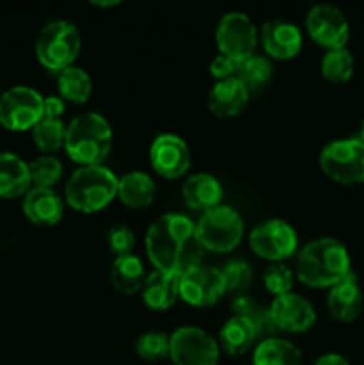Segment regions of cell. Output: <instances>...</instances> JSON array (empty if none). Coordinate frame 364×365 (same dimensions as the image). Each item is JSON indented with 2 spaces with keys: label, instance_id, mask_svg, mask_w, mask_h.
<instances>
[{
  "label": "cell",
  "instance_id": "6da1fadb",
  "mask_svg": "<svg viewBox=\"0 0 364 365\" xmlns=\"http://www.w3.org/2000/svg\"><path fill=\"white\" fill-rule=\"evenodd\" d=\"M146 257L159 271L181 277L203 260L196 223L184 214L170 212L157 217L145 235Z\"/></svg>",
  "mask_w": 364,
  "mask_h": 365
},
{
  "label": "cell",
  "instance_id": "7a4b0ae2",
  "mask_svg": "<svg viewBox=\"0 0 364 365\" xmlns=\"http://www.w3.org/2000/svg\"><path fill=\"white\" fill-rule=\"evenodd\" d=\"M352 271L350 253L334 237L307 242L296 257V277L310 289H330Z\"/></svg>",
  "mask_w": 364,
  "mask_h": 365
},
{
  "label": "cell",
  "instance_id": "3957f363",
  "mask_svg": "<svg viewBox=\"0 0 364 365\" xmlns=\"http://www.w3.org/2000/svg\"><path fill=\"white\" fill-rule=\"evenodd\" d=\"M113 148V128L98 113H84L66 125L64 152L81 166H100Z\"/></svg>",
  "mask_w": 364,
  "mask_h": 365
},
{
  "label": "cell",
  "instance_id": "277c9868",
  "mask_svg": "<svg viewBox=\"0 0 364 365\" xmlns=\"http://www.w3.org/2000/svg\"><path fill=\"white\" fill-rule=\"evenodd\" d=\"M118 196V177L113 170L100 166H81L71 173L64 200L74 210L95 214L106 209Z\"/></svg>",
  "mask_w": 364,
  "mask_h": 365
},
{
  "label": "cell",
  "instance_id": "5b68a950",
  "mask_svg": "<svg viewBox=\"0 0 364 365\" xmlns=\"http://www.w3.org/2000/svg\"><path fill=\"white\" fill-rule=\"evenodd\" d=\"M81 48V32L68 20L49 21L36 39V57L39 64L57 75L74 66Z\"/></svg>",
  "mask_w": 364,
  "mask_h": 365
},
{
  "label": "cell",
  "instance_id": "8992f818",
  "mask_svg": "<svg viewBox=\"0 0 364 365\" xmlns=\"http://www.w3.org/2000/svg\"><path fill=\"white\" fill-rule=\"evenodd\" d=\"M196 235L203 252L231 253L241 245L245 223L234 207L218 205L198 217Z\"/></svg>",
  "mask_w": 364,
  "mask_h": 365
},
{
  "label": "cell",
  "instance_id": "52a82bcc",
  "mask_svg": "<svg viewBox=\"0 0 364 365\" xmlns=\"http://www.w3.org/2000/svg\"><path fill=\"white\" fill-rule=\"evenodd\" d=\"M320 168L339 184H360L364 182V145L357 138L330 141L320 152Z\"/></svg>",
  "mask_w": 364,
  "mask_h": 365
},
{
  "label": "cell",
  "instance_id": "ba28073f",
  "mask_svg": "<svg viewBox=\"0 0 364 365\" xmlns=\"http://www.w3.org/2000/svg\"><path fill=\"white\" fill-rule=\"evenodd\" d=\"M45 96L29 86H13L0 95V125L11 132L32 130L43 120Z\"/></svg>",
  "mask_w": 364,
  "mask_h": 365
},
{
  "label": "cell",
  "instance_id": "9c48e42d",
  "mask_svg": "<svg viewBox=\"0 0 364 365\" xmlns=\"http://www.w3.org/2000/svg\"><path fill=\"white\" fill-rule=\"evenodd\" d=\"M250 250L271 264L291 259L298 250L296 230L284 220H266L250 232Z\"/></svg>",
  "mask_w": 364,
  "mask_h": 365
},
{
  "label": "cell",
  "instance_id": "30bf717a",
  "mask_svg": "<svg viewBox=\"0 0 364 365\" xmlns=\"http://www.w3.org/2000/svg\"><path fill=\"white\" fill-rule=\"evenodd\" d=\"M214 36H216V45L221 56L236 61L238 64L253 56L259 43L257 27L250 20L248 14L241 11H231L223 14L218 21Z\"/></svg>",
  "mask_w": 364,
  "mask_h": 365
},
{
  "label": "cell",
  "instance_id": "8fae6325",
  "mask_svg": "<svg viewBox=\"0 0 364 365\" xmlns=\"http://www.w3.org/2000/svg\"><path fill=\"white\" fill-rule=\"evenodd\" d=\"M220 344L198 327H181L170 335V359L175 365H218Z\"/></svg>",
  "mask_w": 364,
  "mask_h": 365
},
{
  "label": "cell",
  "instance_id": "7c38bea8",
  "mask_svg": "<svg viewBox=\"0 0 364 365\" xmlns=\"http://www.w3.org/2000/svg\"><path fill=\"white\" fill-rule=\"evenodd\" d=\"M178 292L188 305L206 309L216 305L227 289L220 267L207 266L202 262L181 274Z\"/></svg>",
  "mask_w": 364,
  "mask_h": 365
},
{
  "label": "cell",
  "instance_id": "4fadbf2b",
  "mask_svg": "<svg viewBox=\"0 0 364 365\" xmlns=\"http://www.w3.org/2000/svg\"><path fill=\"white\" fill-rule=\"evenodd\" d=\"M307 34L316 45L327 50L346 48L350 39V24L343 11L330 4H316L305 16Z\"/></svg>",
  "mask_w": 364,
  "mask_h": 365
},
{
  "label": "cell",
  "instance_id": "5bb4252c",
  "mask_svg": "<svg viewBox=\"0 0 364 365\" xmlns=\"http://www.w3.org/2000/svg\"><path fill=\"white\" fill-rule=\"evenodd\" d=\"M150 164L153 171L168 180L182 178L191 166V152L181 135L159 134L150 145Z\"/></svg>",
  "mask_w": 364,
  "mask_h": 365
},
{
  "label": "cell",
  "instance_id": "9a60e30c",
  "mask_svg": "<svg viewBox=\"0 0 364 365\" xmlns=\"http://www.w3.org/2000/svg\"><path fill=\"white\" fill-rule=\"evenodd\" d=\"M271 319L278 331L305 334L316 324V310L303 296L288 292L273 298L270 305Z\"/></svg>",
  "mask_w": 364,
  "mask_h": 365
},
{
  "label": "cell",
  "instance_id": "2e32d148",
  "mask_svg": "<svg viewBox=\"0 0 364 365\" xmlns=\"http://www.w3.org/2000/svg\"><path fill=\"white\" fill-rule=\"evenodd\" d=\"M261 45L263 50L277 61H289L302 50V32L295 24L288 20H270L261 29Z\"/></svg>",
  "mask_w": 364,
  "mask_h": 365
},
{
  "label": "cell",
  "instance_id": "e0dca14e",
  "mask_svg": "<svg viewBox=\"0 0 364 365\" xmlns=\"http://www.w3.org/2000/svg\"><path fill=\"white\" fill-rule=\"evenodd\" d=\"M328 312L341 323H352L360 316L364 307V296L357 282V274L350 271L339 284L328 289Z\"/></svg>",
  "mask_w": 364,
  "mask_h": 365
},
{
  "label": "cell",
  "instance_id": "ac0fdd59",
  "mask_svg": "<svg viewBox=\"0 0 364 365\" xmlns=\"http://www.w3.org/2000/svg\"><path fill=\"white\" fill-rule=\"evenodd\" d=\"M25 217L38 227H54L64 216V200L54 189L31 187L21 203Z\"/></svg>",
  "mask_w": 364,
  "mask_h": 365
},
{
  "label": "cell",
  "instance_id": "d6986e66",
  "mask_svg": "<svg viewBox=\"0 0 364 365\" xmlns=\"http://www.w3.org/2000/svg\"><path fill=\"white\" fill-rule=\"evenodd\" d=\"M250 98V93L241 81L227 78L220 81L211 88L207 103L209 110L216 118H236L243 113Z\"/></svg>",
  "mask_w": 364,
  "mask_h": 365
},
{
  "label": "cell",
  "instance_id": "ffe728a7",
  "mask_svg": "<svg viewBox=\"0 0 364 365\" xmlns=\"http://www.w3.org/2000/svg\"><path fill=\"white\" fill-rule=\"evenodd\" d=\"M182 198L189 209L200 210L203 214L214 207L221 205L223 187H221L220 180L213 175L195 173L186 178L184 185H182Z\"/></svg>",
  "mask_w": 364,
  "mask_h": 365
},
{
  "label": "cell",
  "instance_id": "44dd1931",
  "mask_svg": "<svg viewBox=\"0 0 364 365\" xmlns=\"http://www.w3.org/2000/svg\"><path fill=\"white\" fill-rule=\"evenodd\" d=\"M32 187L29 163L11 152L0 153V198L25 196Z\"/></svg>",
  "mask_w": 364,
  "mask_h": 365
},
{
  "label": "cell",
  "instance_id": "7402d4cb",
  "mask_svg": "<svg viewBox=\"0 0 364 365\" xmlns=\"http://www.w3.org/2000/svg\"><path fill=\"white\" fill-rule=\"evenodd\" d=\"M181 277L166 271H152L146 277L145 285L141 289V298L145 305L152 310H168L175 305L181 292H178Z\"/></svg>",
  "mask_w": 364,
  "mask_h": 365
},
{
  "label": "cell",
  "instance_id": "603a6c76",
  "mask_svg": "<svg viewBox=\"0 0 364 365\" xmlns=\"http://www.w3.org/2000/svg\"><path fill=\"white\" fill-rule=\"evenodd\" d=\"M156 182L145 171H131L118 178V198L131 209H146L156 200Z\"/></svg>",
  "mask_w": 364,
  "mask_h": 365
},
{
  "label": "cell",
  "instance_id": "cb8c5ba5",
  "mask_svg": "<svg viewBox=\"0 0 364 365\" xmlns=\"http://www.w3.org/2000/svg\"><path fill=\"white\" fill-rule=\"evenodd\" d=\"M253 342H257L256 330L245 317L232 316L225 321L218 335V344L221 351L231 356H239L248 353L253 348Z\"/></svg>",
  "mask_w": 364,
  "mask_h": 365
},
{
  "label": "cell",
  "instance_id": "d4e9b609",
  "mask_svg": "<svg viewBox=\"0 0 364 365\" xmlns=\"http://www.w3.org/2000/svg\"><path fill=\"white\" fill-rule=\"evenodd\" d=\"M252 365H302V353L288 339L268 337L253 348Z\"/></svg>",
  "mask_w": 364,
  "mask_h": 365
},
{
  "label": "cell",
  "instance_id": "484cf974",
  "mask_svg": "<svg viewBox=\"0 0 364 365\" xmlns=\"http://www.w3.org/2000/svg\"><path fill=\"white\" fill-rule=\"evenodd\" d=\"M146 277L148 274L145 273V266H143V262L134 253L116 257L113 262V267H111V282H113L114 289L125 296L141 292Z\"/></svg>",
  "mask_w": 364,
  "mask_h": 365
},
{
  "label": "cell",
  "instance_id": "4316f807",
  "mask_svg": "<svg viewBox=\"0 0 364 365\" xmlns=\"http://www.w3.org/2000/svg\"><path fill=\"white\" fill-rule=\"evenodd\" d=\"M232 312H234V316L245 317V319L252 324V328L256 330L257 341L275 337V334L278 331L273 319H271L270 307H263L261 303H257L256 299L250 298V296H236L234 302H232Z\"/></svg>",
  "mask_w": 364,
  "mask_h": 365
},
{
  "label": "cell",
  "instance_id": "83f0119b",
  "mask_svg": "<svg viewBox=\"0 0 364 365\" xmlns=\"http://www.w3.org/2000/svg\"><path fill=\"white\" fill-rule=\"evenodd\" d=\"M57 89L64 102L82 106L93 93V81L88 71L79 66H70L57 75Z\"/></svg>",
  "mask_w": 364,
  "mask_h": 365
},
{
  "label": "cell",
  "instance_id": "f1b7e54d",
  "mask_svg": "<svg viewBox=\"0 0 364 365\" xmlns=\"http://www.w3.org/2000/svg\"><path fill=\"white\" fill-rule=\"evenodd\" d=\"M273 75V64L268 59L266 56H259V53H253L248 59H245L243 63H239L238 66V75L236 78L241 81V84L248 89V93H257Z\"/></svg>",
  "mask_w": 364,
  "mask_h": 365
},
{
  "label": "cell",
  "instance_id": "f546056e",
  "mask_svg": "<svg viewBox=\"0 0 364 365\" xmlns=\"http://www.w3.org/2000/svg\"><path fill=\"white\" fill-rule=\"evenodd\" d=\"M353 56L348 48L327 50L320 64L321 77L332 84H343L348 82L353 75Z\"/></svg>",
  "mask_w": 364,
  "mask_h": 365
},
{
  "label": "cell",
  "instance_id": "4dcf8cb0",
  "mask_svg": "<svg viewBox=\"0 0 364 365\" xmlns=\"http://www.w3.org/2000/svg\"><path fill=\"white\" fill-rule=\"evenodd\" d=\"M32 139H34L36 146H38L45 155H52L57 150L64 148L66 123H64L63 120L43 118V120L32 128Z\"/></svg>",
  "mask_w": 364,
  "mask_h": 365
},
{
  "label": "cell",
  "instance_id": "1f68e13d",
  "mask_svg": "<svg viewBox=\"0 0 364 365\" xmlns=\"http://www.w3.org/2000/svg\"><path fill=\"white\" fill-rule=\"evenodd\" d=\"M29 171H31L32 187H46L54 189V185L59 184L63 178V164L54 155H39L29 163Z\"/></svg>",
  "mask_w": 364,
  "mask_h": 365
},
{
  "label": "cell",
  "instance_id": "d6a6232c",
  "mask_svg": "<svg viewBox=\"0 0 364 365\" xmlns=\"http://www.w3.org/2000/svg\"><path fill=\"white\" fill-rule=\"evenodd\" d=\"M134 348L139 359L146 362H159L170 356V335L163 331H146L139 335Z\"/></svg>",
  "mask_w": 364,
  "mask_h": 365
},
{
  "label": "cell",
  "instance_id": "836d02e7",
  "mask_svg": "<svg viewBox=\"0 0 364 365\" xmlns=\"http://www.w3.org/2000/svg\"><path fill=\"white\" fill-rule=\"evenodd\" d=\"M221 274H223V282H225V289L227 292H238L243 294L246 289L250 287L253 278V271L252 266H250L246 260L243 259H231L220 267Z\"/></svg>",
  "mask_w": 364,
  "mask_h": 365
},
{
  "label": "cell",
  "instance_id": "e575fe53",
  "mask_svg": "<svg viewBox=\"0 0 364 365\" xmlns=\"http://www.w3.org/2000/svg\"><path fill=\"white\" fill-rule=\"evenodd\" d=\"M263 284L264 289L277 298V296L291 292L293 284H295V273L284 262L270 264L263 273Z\"/></svg>",
  "mask_w": 364,
  "mask_h": 365
},
{
  "label": "cell",
  "instance_id": "d590c367",
  "mask_svg": "<svg viewBox=\"0 0 364 365\" xmlns=\"http://www.w3.org/2000/svg\"><path fill=\"white\" fill-rule=\"evenodd\" d=\"M106 242L109 252L114 253L116 257L131 255L132 250H134L136 246V235L134 232L128 227H125V225H114V227H111L109 230H107Z\"/></svg>",
  "mask_w": 364,
  "mask_h": 365
},
{
  "label": "cell",
  "instance_id": "8d00e7d4",
  "mask_svg": "<svg viewBox=\"0 0 364 365\" xmlns=\"http://www.w3.org/2000/svg\"><path fill=\"white\" fill-rule=\"evenodd\" d=\"M238 66L239 64L236 63V61L218 53V56L211 61L209 71L211 75L216 78V82H220V81H227V78H236V75H238Z\"/></svg>",
  "mask_w": 364,
  "mask_h": 365
},
{
  "label": "cell",
  "instance_id": "74e56055",
  "mask_svg": "<svg viewBox=\"0 0 364 365\" xmlns=\"http://www.w3.org/2000/svg\"><path fill=\"white\" fill-rule=\"evenodd\" d=\"M64 109H66V103L61 98L59 95H50L45 96L43 100V118H52V120H61Z\"/></svg>",
  "mask_w": 364,
  "mask_h": 365
},
{
  "label": "cell",
  "instance_id": "f35d334b",
  "mask_svg": "<svg viewBox=\"0 0 364 365\" xmlns=\"http://www.w3.org/2000/svg\"><path fill=\"white\" fill-rule=\"evenodd\" d=\"M313 365H352L339 353H325Z\"/></svg>",
  "mask_w": 364,
  "mask_h": 365
},
{
  "label": "cell",
  "instance_id": "ab89813d",
  "mask_svg": "<svg viewBox=\"0 0 364 365\" xmlns=\"http://www.w3.org/2000/svg\"><path fill=\"white\" fill-rule=\"evenodd\" d=\"M93 6H96V7H109V6H118V4H120V2H118V0H111V2H109V0H107V2H100V0H93Z\"/></svg>",
  "mask_w": 364,
  "mask_h": 365
},
{
  "label": "cell",
  "instance_id": "60d3db41",
  "mask_svg": "<svg viewBox=\"0 0 364 365\" xmlns=\"http://www.w3.org/2000/svg\"><path fill=\"white\" fill-rule=\"evenodd\" d=\"M357 139H359L360 143H363L364 145V120L360 121V127H359V132H357V135H355Z\"/></svg>",
  "mask_w": 364,
  "mask_h": 365
}]
</instances>
